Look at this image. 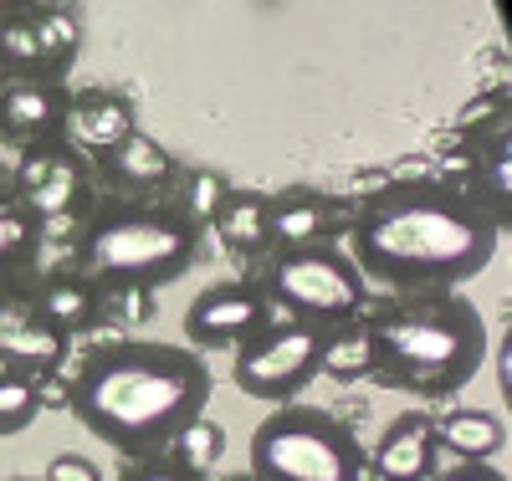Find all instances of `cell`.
<instances>
[{
  "mask_svg": "<svg viewBox=\"0 0 512 481\" xmlns=\"http://www.w3.org/2000/svg\"><path fill=\"white\" fill-rule=\"evenodd\" d=\"M507 215L466 180L410 174L359 200L344 251L364 282L400 292H461L492 267Z\"/></svg>",
  "mask_w": 512,
  "mask_h": 481,
  "instance_id": "obj_1",
  "label": "cell"
},
{
  "mask_svg": "<svg viewBox=\"0 0 512 481\" xmlns=\"http://www.w3.org/2000/svg\"><path fill=\"white\" fill-rule=\"evenodd\" d=\"M210 405V364L185 343L159 338H118L82 354L67 410L77 425L118 451V461L159 456L205 415Z\"/></svg>",
  "mask_w": 512,
  "mask_h": 481,
  "instance_id": "obj_2",
  "label": "cell"
},
{
  "mask_svg": "<svg viewBox=\"0 0 512 481\" xmlns=\"http://www.w3.org/2000/svg\"><path fill=\"white\" fill-rule=\"evenodd\" d=\"M369 379L410 400H451L482 374L487 318L461 292H400L364 323Z\"/></svg>",
  "mask_w": 512,
  "mask_h": 481,
  "instance_id": "obj_3",
  "label": "cell"
},
{
  "mask_svg": "<svg viewBox=\"0 0 512 481\" xmlns=\"http://www.w3.org/2000/svg\"><path fill=\"white\" fill-rule=\"evenodd\" d=\"M205 246V226L175 200H108L82 215L72 241V272L98 287L159 292L180 282Z\"/></svg>",
  "mask_w": 512,
  "mask_h": 481,
  "instance_id": "obj_4",
  "label": "cell"
},
{
  "mask_svg": "<svg viewBox=\"0 0 512 481\" xmlns=\"http://www.w3.org/2000/svg\"><path fill=\"white\" fill-rule=\"evenodd\" d=\"M251 476L256 481H374L359 435L323 405H277L251 430Z\"/></svg>",
  "mask_w": 512,
  "mask_h": 481,
  "instance_id": "obj_5",
  "label": "cell"
},
{
  "mask_svg": "<svg viewBox=\"0 0 512 481\" xmlns=\"http://www.w3.org/2000/svg\"><path fill=\"white\" fill-rule=\"evenodd\" d=\"M256 287L272 302V313L328 323V328L354 323V313L369 297V282L344 246H277Z\"/></svg>",
  "mask_w": 512,
  "mask_h": 481,
  "instance_id": "obj_6",
  "label": "cell"
},
{
  "mask_svg": "<svg viewBox=\"0 0 512 481\" xmlns=\"http://www.w3.org/2000/svg\"><path fill=\"white\" fill-rule=\"evenodd\" d=\"M328 323H308V318H272L262 333H251L236 359H231V379L246 400H267V405H292L303 389L323 374V354H328Z\"/></svg>",
  "mask_w": 512,
  "mask_h": 481,
  "instance_id": "obj_7",
  "label": "cell"
},
{
  "mask_svg": "<svg viewBox=\"0 0 512 481\" xmlns=\"http://www.w3.org/2000/svg\"><path fill=\"white\" fill-rule=\"evenodd\" d=\"M11 174H16V190L21 200L41 215V226H57V221H72L93 205V164L82 159L67 139H47L36 149H21L11 159Z\"/></svg>",
  "mask_w": 512,
  "mask_h": 481,
  "instance_id": "obj_8",
  "label": "cell"
},
{
  "mask_svg": "<svg viewBox=\"0 0 512 481\" xmlns=\"http://www.w3.org/2000/svg\"><path fill=\"white\" fill-rule=\"evenodd\" d=\"M272 302L262 297L256 277L210 282L185 308V348L195 354H236V348L272 323Z\"/></svg>",
  "mask_w": 512,
  "mask_h": 481,
  "instance_id": "obj_9",
  "label": "cell"
},
{
  "mask_svg": "<svg viewBox=\"0 0 512 481\" xmlns=\"http://www.w3.org/2000/svg\"><path fill=\"white\" fill-rule=\"evenodd\" d=\"M47 241L52 231L21 200L11 164L0 159V302H16L36 282V272L47 267Z\"/></svg>",
  "mask_w": 512,
  "mask_h": 481,
  "instance_id": "obj_10",
  "label": "cell"
},
{
  "mask_svg": "<svg viewBox=\"0 0 512 481\" xmlns=\"http://www.w3.org/2000/svg\"><path fill=\"white\" fill-rule=\"evenodd\" d=\"M72 87L52 77H6L0 82V144L11 154L62 139Z\"/></svg>",
  "mask_w": 512,
  "mask_h": 481,
  "instance_id": "obj_11",
  "label": "cell"
},
{
  "mask_svg": "<svg viewBox=\"0 0 512 481\" xmlns=\"http://www.w3.org/2000/svg\"><path fill=\"white\" fill-rule=\"evenodd\" d=\"M21 308L41 323V328H52L57 338H82V333H93L108 323V292L98 282H88L82 272H47L41 267L36 282L21 292Z\"/></svg>",
  "mask_w": 512,
  "mask_h": 481,
  "instance_id": "obj_12",
  "label": "cell"
},
{
  "mask_svg": "<svg viewBox=\"0 0 512 481\" xmlns=\"http://www.w3.org/2000/svg\"><path fill=\"white\" fill-rule=\"evenodd\" d=\"M93 180L113 190V200H169L180 180V164L154 134L134 128L123 144H113L103 159H93Z\"/></svg>",
  "mask_w": 512,
  "mask_h": 481,
  "instance_id": "obj_13",
  "label": "cell"
},
{
  "mask_svg": "<svg viewBox=\"0 0 512 481\" xmlns=\"http://www.w3.org/2000/svg\"><path fill=\"white\" fill-rule=\"evenodd\" d=\"M436 415L425 405L400 410L390 425H384L379 446L369 456V476L374 481H431L436 476Z\"/></svg>",
  "mask_w": 512,
  "mask_h": 481,
  "instance_id": "obj_14",
  "label": "cell"
},
{
  "mask_svg": "<svg viewBox=\"0 0 512 481\" xmlns=\"http://www.w3.org/2000/svg\"><path fill=\"white\" fill-rule=\"evenodd\" d=\"M267 215H272V246H338V236L349 231V215L338 210V200L313 185L267 195Z\"/></svg>",
  "mask_w": 512,
  "mask_h": 481,
  "instance_id": "obj_15",
  "label": "cell"
},
{
  "mask_svg": "<svg viewBox=\"0 0 512 481\" xmlns=\"http://www.w3.org/2000/svg\"><path fill=\"white\" fill-rule=\"evenodd\" d=\"M139 128L134 118V103L108 93V87H82V93L67 98V128H62V139L82 154V159H103L113 144H123L128 134Z\"/></svg>",
  "mask_w": 512,
  "mask_h": 481,
  "instance_id": "obj_16",
  "label": "cell"
},
{
  "mask_svg": "<svg viewBox=\"0 0 512 481\" xmlns=\"http://www.w3.org/2000/svg\"><path fill=\"white\" fill-rule=\"evenodd\" d=\"M67 354V338H57L52 328H41L21 297L16 302H0V364L16 369V374H31V379H47Z\"/></svg>",
  "mask_w": 512,
  "mask_h": 481,
  "instance_id": "obj_17",
  "label": "cell"
},
{
  "mask_svg": "<svg viewBox=\"0 0 512 481\" xmlns=\"http://www.w3.org/2000/svg\"><path fill=\"white\" fill-rule=\"evenodd\" d=\"M216 236L231 246V251H241V256H267L272 251V215H267V195H256V190H236L231 185V195L221 200V210H216Z\"/></svg>",
  "mask_w": 512,
  "mask_h": 481,
  "instance_id": "obj_18",
  "label": "cell"
},
{
  "mask_svg": "<svg viewBox=\"0 0 512 481\" xmlns=\"http://www.w3.org/2000/svg\"><path fill=\"white\" fill-rule=\"evenodd\" d=\"M31 31H36V77L67 82L77 52H82V26L67 6L52 11H31Z\"/></svg>",
  "mask_w": 512,
  "mask_h": 481,
  "instance_id": "obj_19",
  "label": "cell"
},
{
  "mask_svg": "<svg viewBox=\"0 0 512 481\" xmlns=\"http://www.w3.org/2000/svg\"><path fill=\"white\" fill-rule=\"evenodd\" d=\"M436 441L456 451V461H492L507 446V430L492 410H446L436 420Z\"/></svg>",
  "mask_w": 512,
  "mask_h": 481,
  "instance_id": "obj_20",
  "label": "cell"
},
{
  "mask_svg": "<svg viewBox=\"0 0 512 481\" xmlns=\"http://www.w3.org/2000/svg\"><path fill=\"white\" fill-rule=\"evenodd\" d=\"M41 410H47V405H41V379L16 374V369H0V441L26 435Z\"/></svg>",
  "mask_w": 512,
  "mask_h": 481,
  "instance_id": "obj_21",
  "label": "cell"
},
{
  "mask_svg": "<svg viewBox=\"0 0 512 481\" xmlns=\"http://www.w3.org/2000/svg\"><path fill=\"white\" fill-rule=\"evenodd\" d=\"M226 195H231V180L216 174V169H180L175 190H169V200H175L190 221H200L205 231H210V221H216V210H221Z\"/></svg>",
  "mask_w": 512,
  "mask_h": 481,
  "instance_id": "obj_22",
  "label": "cell"
},
{
  "mask_svg": "<svg viewBox=\"0 0 512 481\" xmlns=\"http://www.w3.org/2000/svg\"><path fill=\"white\" fill-rule=\"evenodd\" d=\"M323 374L349 384V379H369V338L359 323H338L328 333V354H323Z\"/></svg>",
  "mask_w": 512,
  "mask_h": 481,
  "instance_id": "obj_23",
  "label": "cell"
},
{
  "mask_svg": "<svg viewBox=\"0 0 512 481\" xmlns=\"http://www.w3.org/2000/svg\"><path fill=\"white\" fill-rule=\"evenodd\" d=\"M113 481H210V471L180 461L175 451H159V456H139V461H118Z\"/></svg>",
  "mask_w": 512,
  "mask_h": 481,
  "instance_id": "obj_24",
  "label": "cell"
},
{
  "mask_svg": "<svg viewBox=\"0 0 512 481\" xmlns=\"http://www.w3.org/2000/svg\"><path fill=\"white\" fill-rule=\"evenodd\" d=\"M169 451H175L180 461H190V466H200V471H210V461H221V451H226V430H221L216 420L200 415Z\"/></svg>",
  "mask_w": 512,
  "mask_h": 481,
  "instance_id": "obj_25",
  "label": "cell"
},
{
  "mask_svg": "<svg viewBox=\"0 0 512 481\" xmlns=\"http://www.w3.org/2000/svg\"><path fill=\"white\" fill-rule=\"evenodd\" d=\"M41 481H103V471L88 461V456H77V451H62L47 461V471H41Z\"/></svg>",
  "mask_w": 512,
  "mask_h": 481,
  "instance_id": "obj_26",
  "label": "cell"
},
{
  "mask_svg": "<svg viewBox=\"0 0 512 481\" xmlns=\"http://www.w3.org/2000/svg\"><path fill=\"white\" fill-rule=\"evenodd\" d=\"M431 481H507V471L492 466V461H456V466L436 471Z\"/></svg>",
  "mask_w": 512,
  "mask_h": 481,
  "instance_id": "obj_27",
  "label": "cell"
},
{
  "mask_svg": "<svg viewBox=\"0 0 512 481\" xmlns=\"http://www.w3.org/2000/svg\"><path fill=\"white\" fill-rule=\"evenodd\" d=\"M16 11H26V0H0V21H11Z\"/></svg>",
  "mask_w": 512,
  "mask_h": 481,
  "instance_id": "obj_28",
  "label": "cell"
},
{
  "mask_svg": "<svg viewBox=\"0 0 512 481\" xmlns=\"http://www.w3.org/2000/svg\"><path fill=\"white\" fill-rule=\"evenodd\" d=\"M31 11H52V6H67V0H26Z\"/></svg>",
  "mask_w": 512,
  "mask_h": 481,
  "instance_id": "obj_29",
  "label": "cell"
},
{
  "mask_svg": "<svg viewBox=\"0 0 512 481\" xmlns=\"http://www.w3.org/2000/svg\"><path fill=\"white\" fill-rule=\"evenodd\" d=\"M221 481H256L251 471H236V476H221Z\"/></svg>",
  "mask_w": 512,
  "mask_h": 481,
  "instance_id": "obj_30",
  "label": "cell"
},
{
  "mask_svg": "<svg viewBox=\"0 0 512 481\" xmlns=\"http://www.w3.org/2000/svg\"><path fill=\"white\" fill-rule=\"evenodd\" d=\"M11 481H41V476H11Z\"/></svg>",
  "mask_w": 512,
  "mask_h": 481,
  "instance_id": "obj_31",
  "label": "cell"
}]
</instances>
